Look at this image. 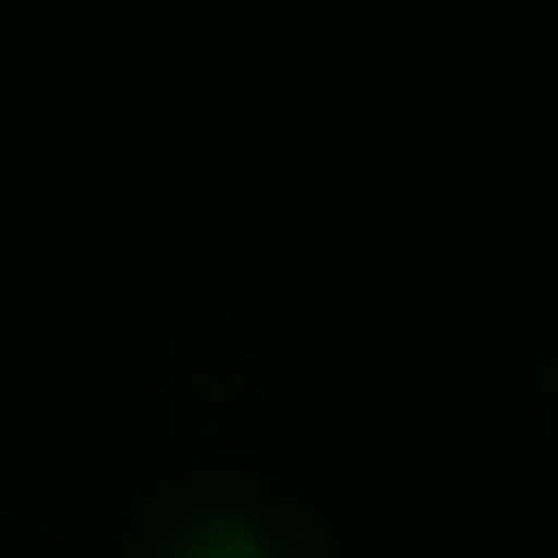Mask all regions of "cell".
Wrapping results in <instances>:
<instances>
[{
	"label": "cell",
	"instance_id": "cell-2",
	"mask_svg": "<svg viewBox=\"0 0 558 558\" xmlns=\"http://www.w3.org/2000/svg\"><path fill=\"white\" fill-rule=\"evenodd\" d=\"M522 401H534V425H546V449H558V292H546L534 328H522Z\"/></svg>",
	"mask_w": 558,
	"mask_h": 558
},
{
	"label": "cell",
	"instance_id": "cell-1",
	"mask_svg": "<svg viewBox=\"0 0 558 558\" xmlns=\"http://www.w3.org/2000/svg\"><path fill=\"white\" fill-rule=\"evenodd\" d=\"M122 558H340V534L255 474H182V486L134 498Z\"/></svg>",
	"mask_w": 558,
	"mask_h": 558
}]
</instances>
